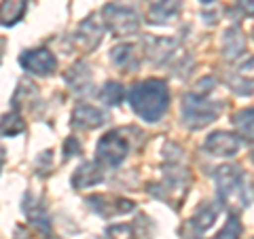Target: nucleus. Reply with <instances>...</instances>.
<instances>
[{
	"instance_id": "1",
	"label": "nucleus",
	"mask_w": 254,
	"mask_h": 239,
	"mask_svg": "<svg viewBox=\"0 0 254 239\" xmlns=\"http://www.w3.org/2000/svg\"><path fill=\"white\" fill-rule=\"evenodd\" d=\"M127 100H129V106L133 108V113L146 123L161 121V117L170 108L168 85L159 81V78H146V81L133 85L127 91Z\"/></svg>"
},
{
	"instance_id": "2",
	"label": "nucleus",
	"mask_w": 254,
	"mask_h": 239,
	"mask_svg": "<svg viewBox=\"0 0 254 239\" xmlns=\"http://www.w3.org/2000/svg\"><path fill=\"white\" fill-rule=\"evenodd\" d=\"M214 180H216L220 203H225L227 208L231 205L233 214L248 203V199H246V188H244V172H242L240 165L218 167L216 174H214Z\"/></svg>"
},
{
	"instance_id": "3",
	"label": "nucleus",
	"mask_w": 254,
	"mask_h": 239,
	"mask_svg": "<svg viewBox=\"0 0 254 239\" xmlns=\"http://www.w3.org/2000/svg\"><path fill=\"white\" fill-rule=\"evenodd\" d=\"M220 110H222L220 102H210L201 98V95L187 93L185 100H182V123L190 131L203 129L205 125H210L220 117Z\"/></svg>"
},
{
	"instance_id": "4",
	"label": "nucleus",
	"mask_w": 254,
	"mask_h": 239,
	"mask_svg": "<svg viewBox=\"0 0 254 239\" xmlns=\"http://www.w3.org/2000/svg\"><path fill=\"white\" fill-rule=\"evenodd\" d=\"M102 17H104L106 28L113 32L117 38L131 36L140 30L138 13L133 9H127L123 4H106L102 9Z\"/></svg>"
},
{
	"instance_id": "5",
	"label": "nucleus",
	"mask_w": 254,
	"mask_h": 239,
	"mask_svg": "<svg viewBox=\"0 0 254 239\" xmlns=\"http://www.w3.org/2000/svg\"><path fill=\"white\" fill-rule=\"evenodd\" d=\"M127 153H129V142L123 138L121 131H108L100 138L98 146H95V155L98 161L106 163L110 167H117L125 161Z\"/></svg>"
},
{
	"instance_id": "6",
	"label": "nucleus",
	"mask_w": 254,
	"mask_h": 239,
	"mask_svg": "<svg viewBox=\"0 0 254 239\" xmlns=\"http://www.w3.org/2000/svg\"><path fill=\"white\" fill-rule=\"evenodd\" d=\"M19 63L23 66V70L30 74H36V76H51L58 68V60L49 49H30V51H23L19 55Z\"/></svg>"
},
{
	"instance_id": "7",
	"label": "nucleus",
	"mask_w": 254,
	"mask_h": 239,
	"mask_svg": "<svg viewBox=\"0 0 254 239\" xmlns=\"http://www.w3.org/2000/svg\"><path fill=\"white\" fill-rule=\"evenodd\" d=\"M242 146L240 135L229 133V131H214L203 142V148L212 157H235Z\"/></svg>"
},
{
	"instance_id": "8",
	"label": "nucleus",
	"mask_w": 254,
	"mask_h": 239,
	"mask_svg": "<svg viewBox=\"0 0 254 239\" xmlns=\"http://www.w3.org/2000/svg\"><path fill=\"white\" fill-rule=\"evenodd\" d=\"M89 208L100 214L104 218H110V216H119V214H127L133 210V201H127V199H121V197H108V195H93L87 199Z\"/></svg>"
},
{
	"instance_id": "9",
	"label": "nucleus",
	"mask_w": 254,
	"mask_h": 239,
	"mask_svg": "<svg viewBox=\"0 0 254 239\" xmlns=\"http://www.w3.org/2000/svg\"><path fill=\"white\" fill-rule=\"evenodd\" d=\"M176 49H178V41H174V38H161V36L144 38V53L153 63H165L178 53Z\"/></svg>"
},
{
	"instance_id": "10",
	"label": "nucleus",
	"mask_w": 254,
	"mask_h": 239,
	"mask_svg": "<svg viewBox=\"0 0 254 239\" xmlns=\"http://www.w3.org/2000/svg\"><path fill=\"white\" fill-rule=\"evenodd\" d=\"M110 61L113 66H117L121 72H136L140 68V53H138V47L131 45V43H123V45H117L115 49H110Z\"/></svg>"
},
{
	"instance_id": "11",
	"label": "nucleus",
	"mask_w": 254,
	"mask_h": 239,
	"mask_svg": "<svg viewBox=\"0 0 254 239\" xmlns=\"http://www.w3.org/2000/svg\"><path fill=\"white\" fill-rule=\"evenodd\" d=\"M102 41V23L98 17H87L85 21L78 23L74 32V43L85 51H93Z\"/></svg>"
},
{
	"instance_id": "12",
	"label": "nucleus",
	"mask_w": 254,
	"mask_h": 239,
	"mask_svg": "<svg viewBox=\"0 0 254 239\" xmlns=\"http://www.w3.org/2000/svg\"><path fill=\"white\" fill-rule=\"evenodd\" d=\"M106 123V113L93 104H78L72 113V125L81 129H98Z\"/></svg>"
},
{
	"instance_id": "13",
	"label": "nucleus",
	"mask_w": 254,
	"mask_h": 239,
	"mask_svg": "<svg viewBox=\"0 0 254 239\" xmlns=\"http://www.w3.org/2000/svg\"><path fill=\"white\" fill-rule=\"evenodd\" d=\"M104 180V174H102V167L98 165V161H85L72 176V186L74 188H91L95 184Z\"/></svg>"
},
{
	"instance_id": "14",
	"label": "nucleus",
	"mask_w": 254,
	"mask_h": 239,
	"mask_svg": "<svg viewBox=\"0 0 254 239\" xmlns=\"http://www.w3.org/2000/svg\"><path fill=\"white\" fill-rule=\"evenodd\" d=\"M21 210H23V214H26L28 220L34 227L45 231V233H49L51 231V220H49V216H47V212L41 205V201H38L34 195H30V193L23 195V208Z\"/></svg>"
},
{
	"instance_id": "15",
	"label": "nucleus",
	"mask_w": 254,
	"mask_h": 239,
	"mask_svg": "<svg viewBox=\"0 0 254 239\" xmlns=\"http://www.w3.org/2000/svg\"><path fill=\"white\" fill-rule=\"evenodd\" d=\"M66 83L72 87L76 93H89L91 89V70L85 61H76L66 72Z\"/></svg>"
},
{
	"instance_id": "16",
	"label": "nucleus",
	"mask_w": 254,
	"mask_h": 239,
	"mask_svg": "<svg viewBox=\"0 0 254 239\" xmlns=\"http://www.w3.org/2000/svg\"><path fill=\"white\" fill-rule=\"evenodd\" d=\"M246 49V38L240 28H229L222 36V55L227 60H237Z\"/></svg>"
},
{
	"instance_id": "17",
	"label": "nucleus",
	"mask_w": 254,
	"mask_h": 239,
	"mask_svg": "<svg viewBox=\"0 0 254 239\" xmlns=\"http://www.w3.org/2000/svg\"><path fill=\"white\" fill-rule=\"evenodd\" d=\"M216 218H218V208L216 205L214 203H203L201 208L197 210L195 216L189 220V227L195 231V235H201L214 225V220Z\"/></svg>"
},
{
	"instance_id": "18",
	"label": "nucleus",
	"mask_w": 254,
	"mask_h": 239,
	"mask_svg": "<svg viewBox=\"0 0 254 239\" xmlns=\"http://www.w3.org/2000/svg\"><path fill=\"white\" fill-rule=\"evenodd\" d=\"M26 0H2L0 2V26H15L26 13Z\"/></svg>"
},
{
	"instance_id": "19",
	"label": "nucleus",
	"mask_w": 254,
	"mask_h": 239,
	"mask_svg": "<svg viewBox=\"0 0 254 239\" xmlns=\"http://www.w3.org/2000/svg\"><path fill=\"white\" fill-rule=\"evenodd\" d=\"M180 11V0H161L157 2L148 13L150 23H168L176 17V13Z\"/></svg>"
},
{
	"instance_id": "20",
	"label": "nucleus",
	"mask_w": 254,
	"mask_h": 239,
	"mask_svg": "<svg viewBox=\"0 0 254 239\" xmlns=\"http://www.w3.org/2000/svg\"><path fill=\"white\" fill-rule=\"evenodd\" d=\"M21 131H26V121L21 119L17 110H11V113H6L0 119V135L13 138V135H19Z\"/></svg>"
},
{
	"instance_id": "21",
	"label": "nucleus",
	"mask_w": 254,
	"mask_h": 239,
	"mask_svg": "<svg viewBox=\"0 0 254 239\" xmlns=\"http://www.w3.org/2000/svg\"><path fill=\"white\" fill-rule=\"evenodd\" d=\"M233 123L237 127V131H240L242 138H246L248 142L254 144V108H244L240 113L235 115Z\"/></svg>"
},
{
	"instance_id": "22",
	"label": "nucleus",
	"mask_w": 254,
	"mask_h": 239,
	"mask_svg": "<svg viewBox=\"0 0 254 239\" xmlns=\"http://www.w3.org/2000/svg\"><path fill=\"white\" fill-rule=\"evenodd\" d=\"M125 95H127V91H125V87H123L121 83L108 81L104 87H102L100 98L104 100V104H108V106H119V104L123 102Z\"/></svg>"
},
{
	"instance_id": "23",
	"label": "nucleus",
	"mask_w": 254,
	"mask_h": 239,
	"mask_svg": "<svg viewBox=\"0 0 254 239\" xmlns=\"http://www.w3.org/2000/svg\"><path fill=\"white\" fill-rule=\"evenodd\" d=\"M240 235H242V222L237 218V214H231L227 218L225 227L218 231V235L214 239H240Z\"/></svg>"
},
{
	"instance_id": "24",
	"label": "nucleus",
	"mask_w": 254,
	"mask_h": 239,
	"mask_svg": "<svg viewBox=\"0 0 254 239\" xmlns=\"http://www.w3.org/2000/svg\"><path fill=\"white\" fill-rule=\"evenodd\" d=\"M214 85H216V78H212V76H203L201 81L195 85L193 93H195V95H201V98H205V93H210V91L214 89Z\"/></svg>"
},
{
	"instance_id": "25",
	"label": "nucleus",
	"mask_w": 254,
	"mask_h": 239,
	"mask_svg": "<svg viewBox=\"0 0 254 239\" xmlns=\"http://www.w3.org/2000/svg\"><path fill=\"white\" fill-rule=\"evenodd\" d=\"M74 155H81V144H78L76 138H68L66 142H64V157L70 159Z\"/></svg>"
},
{
	"instance_id": "26",
	"label": "nucleus",
	"mask_w": 254,
	"mask_h": 239,
	"mask_svg": "<svg viewBox=\"0 0 254 239\" xmlns=\"http://www.w3.org/2000/svg\"><path fill=\"white\" fill-rule=\"evenodd\" d=\"M235 2L246 15H254V0H235Z\"/></svg>"
},
{
	"instance_id": "27",
	"label": "nucleus",
	"mask_w": 254,
	"mask_h": 239,
	"mask_svg": "<svg viewBox=\"0 0 254 239\" xmlns=\"http://www.w3.org/2000/svg\"><path fill=\"white\" fill-rule=\"evenodd\" d=\"M4 47H6V38L0 36V61H2V53H4Z\"/></svg>"
},
{
	"instance_id": "28",
	"label": "nucleus",
	"mask_w": 254,
	"mask_h": 239,
	"mask_svg": "<svg viewBox=\"0 0 254 239\" xmlns=\"http://www.w3.org/2000/svg\"><path fill=\"white\" fill-rule=\"evenodd\" d=\"M2 163H4V150L0 148V170H2Z\"/></svg>"
},
{
	"instance_id": "29",
	"label": "nucleus",
	"mask_w": 254,
	"mask_h": 239,
	"mask_svg": "<svg viewBox=\"0 0 254 239\" xmlns=\"http://www.w3.org/2000/svg\"><path fill=\"white\" fill-rule=\"evenodd\" d=\"M199 2H201V4H212L214 0H199Z\"/></svg>"
}]
</instances>
